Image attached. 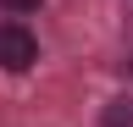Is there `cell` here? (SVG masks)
Segmentation results:
<instances>
[{
    "mask_svg": "<svg viewBox=\"0 0 133 127\" xmlns=\"http://www.w3.org/2000/svg\"><path fill=\"white\" fill-rule=\"evenodd\" d=\"M33 61H39V44L22 22H0V66L6 72H28Z\"/></svg>",
    "mask_w": 133,
    "mask_h": 127,
    "instance_id": "obj_1",
    "label": "cell"
},
{
    "mask_svg": "<svg viewBox=\"0 0 133 127\" xmlns=\"http://www.w3.org/2000/svg\"><path fill=\"white\" fill-rule=\"evenodd\" d=\"M0 6H11V11H33L39 0H0Z\"/></svg>",
    "mask_w": 133,
    "mask_h": 127,
    "instance_id": "obj_2",
    "label": "cell"
}]
</instances>
